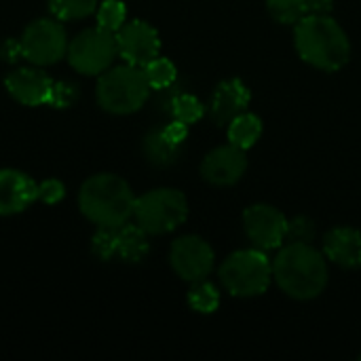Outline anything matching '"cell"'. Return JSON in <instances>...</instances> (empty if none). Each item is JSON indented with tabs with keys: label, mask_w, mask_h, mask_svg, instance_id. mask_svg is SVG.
<instances>
[{
	"label": "cell",
	"mask_w": 361,
	"mask_h": 361,
	"mask_svg": "<svg viewBox=\"0 0 361 361\" xmlns=\"http://www.w3.org/2000/svg\"><path fill=\"white\" fill-rule=\"evenodd\" d=\"M273 279L296 300H313L328 286V260L311 243H288L273 260Z\"/></svg>",
	"instance_id": "1"
},
{
	"label": "cell",
	"mask_w": 361,
	"mask_h": 361,
	"mask_svg": "<svg viewBox=\"0 0 361 361\" xmlns=\"http://www.w3.org/2000/svg\"><path fill=\"white\" fill-rule=\"evenodd\" d=\"M135 195L116 173H95L78 190V209L95 226H123L133 220Z\"/></svg>",
	"instance_id": "2"
},
{
	"label": "cell",
	"mask_w": 361,
	"mask_h": 361,
	"mask_svg": "<svg viewBox=\"0 0 361 361\" xmlns=\"http://www.w3.org/2000/svg\"><path fill=\"white\" fill-rule=\"evenodd\" d=\"M294 44L307 63L326 72L341 70L351 57L349 36L330 15H307L298 21Z\"/></svg>",
	"instance_id": "3"
},
{
	"label": "cell",
	"mask_w": 361,
	"mask_h": 361,
	"mask_svg": "<svg viewBox=\"0 0 361 361\" xmlns=\"http://www.w3.org/2000/svg\"><path fill=\"white\" fill-rule=\"evenodd\" d=\"M150 91L144 70L125 61L121 66H110L97 76L95 99L104 112L127 116L144 108Z\"/></svg>",
	"instance_id": "4"
},
{
	"label": "cell",
	"mask_w": 361,
	"mask_h": 361,
	"mask_svg": "<svg viewBox=\"0 0 361 361\" xmlns=\"http://www.w3.org/2000/svg\"><path fill=\"white\" fill-rule=\"evenodd\" d=\"M220 281L237 298L262 296L273 281V260L264 250H239L220 267Z\"/></svg>",
	"instance_id": "5"
},
{
	"label": "cell",
	"mask_w": 361,
	"mask_h": 361,
	"mask_svg": "<svg viewBox=\"0 0 361 361\" xmlns=\"http://www.w3.org/2000/svg\"><path fill=\"white\" fill-rule=\"evenodd\" d=\"M188 218V201L176 188H154L135 197L133 222L150 237L167 235L180 228Z\"/></svg>",
	"instance_id": "6"
},
{
	"label": "cell",
	"mask_w": 361,
	"mask_h": 361,
	"mask_svg": "<svg viewBox=\"0 0 361 361\" xmlns=\"http://www.w3.org/2000/svg\"><path fill=\"white\" fill-rule=\"evenodd\" d=\"M118 57L116 36L99 25L78 32L70 44L66 59L72 70L85 76H99Z\"/></svg>",
	"instance_id": "7"
},
{
	"label": "cell",
	"mask_w": 361,
	"mask_h": 361,
	"mask_svg": "<svg viewBox=\"0 0 361 361\" xmlns=\"http://www.w3.org/2000/svg\"><path fill=\"white\" fill-rule=\"evenodd\" d=\"M19 42L25 61L38 68H47L66 57L70 38L63 27V21L55 17H40L25 25L19 36Z\"/></svg>",
	"instance_id": "8"
},
{
	"label": "cell",
	"mask_w": 361,
	"mask_h": 361,
	"mask_svg": "<svg viewBox=\"0 0 361 361\" xmlns=\"http://www.w3.org/2000/svg\"><path fill=\"white\" fill-rule=\"evenodd\" d=\"M216 254L212 245L197 237V235H184L171 243L169 250V264L176 271L178 277H182L188 283H197L209 277L214 269Z\"/></svg>",
	"instance_id": "9"
},
{
	"label": "cell",
	"mask_w": 361,
	"mask_h": 361,
	"mask_svg": "<svg viewBox=\"0 0 361 361\" xmlns=\"http://www.w3.org/2000/svg\"><path fill=\"white\" fill-rule=\"evenodd\" d=\"M243 228L254 247L258 250H279L286 243L288 218L273 205L256 203L243 212Z\"/></svg>",
	"instance_id": "10"
},
{
	"label": "cell",
	"mask_w": 361,
	"mask_h": 361,
	"mask_svg": "<svg viewBox=\"0 0 361 361\" xmlns=\"http://www.w3.org/2000/svg\"><path fill=\"white\" fill-rule=\"evenodd\" d=\"M114 36L118 57L127 63L144 68L150 59L161 55V36L148 21H125V25Z\"/></svg>",
	"instance_id": "11"
},
{
	"label": "cell",
	"mask_w": 361,
	"mask_h": 361,
	"mask_svg": "<svg viewBox=\"0 0 361 361\" xmlns=\"http://www.w3.org/2000/svg\"><path fill=\"white\" fill-rule=\"evenodd\" d=\"M53 78L40 70L38 66H23L15 68L4 76V89L6 93L21 106L38 108L49 104Z\"/></svg>",
	"instance_id": "12"
},
{
	"label": "cell",
	"mask_w": 361,
	"mask_h": 361,
	"mask_svg": "<svg viewBox=\"0 0 361 361\" xmlns=\"http://www.w3.org/2000/svg\"><path fill=\"white\" fill-rule=\"evenodd\" d=\"M247 169V157L245 150L233 146L231 142L226 146L214 148L201 163V176L205 182L214 186H233L237 184Z\"/></svg>",
	"instance_id": "13"
},
{
	"label": "cell",
	"mask_w": 361,
	"mask_h": 361,
	"mask_svg": "<svg viewBox=\"0 0 361 361\" xmlns=\"http://www.w3.org/2000/svg\"><path fill=\"white\" fill-rule=\"evenodd\" d=\"M38 182L25 171L6 167L0 169V216L23 214L36 199Z\"/></svg>",
	"instance_id": "14"
},
{
	"label": "cell",
	"mask_w": 361,
	"mask_h": 361,
	"mask_svg": "<svg viewBox=\"0 0 361 361\" xmlns=\"http://www.w3.org/2000/svg\"><path fill=\"white\" fill-rule=\"evenodd\" d=\"M250 102H252V93L247 85L239 78H226L214 91L209 114L216 125H228L235 116L247 110Z\"/></svg>",
	"instance_id": "15"
},
{
	"label": "cell",
	"mask_w": 361,
	"mask_h": 361,
	"mask_svg": "<svg viewBox=\"0 0 361 361\" xmlns=\"http://www.w3.org/2000/svg\"><path fill=\"white\" fill-rule=\"evenodd\" d=\"M324 254L343 269L361 267V233L351 226H336L324 239Z\"/></svg>",
	"instance_id": "16"
},
{
	"label": "cell",
	"mask_w": 361,
	"mask_h": 361,
	"mask_svg": "<svg viewBox=\"0 0 361 361\" xmlns=\"http://www.w3.org/2000/svg\"><path fill=\"white\" fill-rule=\"evenodd\" d=\"M148 233L142 231L135 222H127L123 226H116L114 231V258L127 262V264H140L150 254Z\"/></svg>",
	"instance_id": "17"
},
{
	"label": "cell",
	"mask_w": 361,
	"mask_h": 361,
	"mask_svg": "<svg viewBox=\"0 0 361 361\" xmlns=\"http://www.w3.org/2000/svg\"><path fill=\"white\" fill-rule=\"evenodd\" d=\"M142 150H144V157L148 159V163H152L154 167H169L173 165L180 154H182V146H176L171 144L163 129H154L150 131L146 137H144V144H142Z\"/></svg>",
	"instance_id": "18"
},
{
	"label": "cell",
	"mask_w": 361,
	"mask_h": 361,
	"mask_svg": "<svg viewBox=\"0 0 361 361\" xmlns=\"http://www.w3.org/2000/svg\"><path fill=\"white\" fill-rule=\"evenodd\" d=\"M262 135V121L252 112H241L228 123V142L241 150H250Z\"/></svg>",
	"instance_id": "19"
},
{
	"label": "cell",
	"mask_w": 361,
	"mask_h": 361,
	"mask_svg": "<svg viewBox=\"0 0 361 361\" xmlns=\"http://www.w3.org/2000/svg\"><path fill=\"white\" fill-rule=\"evenodd\" d=\"M142 70L146 74V80H148L150 89H154V91H167L178 78L176 63L171 59H167V57H161V55L150 59Z\"/></svg>",
	"instance_id": "20"
},
{
	"label": "cell",
	"mask_w": 361,
	"mask_h": 361,
	"mask_svg": "<svg viewBox=\"0 0 361 361\" xmlns=\"http://www.w3.org/2000/svg\"><path fill=\"white\" fill-rule=\"evenodd\" d=\"M97 0H49V11L59 21H78L95 15Z\"/></svg>",
	"instance_id": "21"
},
{
	"label": "cell",
	"mask_w": 361,
	"mask_h": 361,
	"mask_svg": "<svg viewBox=\"0 0 361 361\" xmlns=\"http://www.w3.org/2000/svg\"><path fill=\"white\" fill-rule=\"evenodd\" d=\"M188 305L192 311L209 315V313L218 311V307H220V292L214 283H209L205 279L197 281V283H192V288L188 292Z\"/></svg>",
	"instance_id": "22"
},
{
	"label": "cell",
	"mask_w": 361,
	"mask_h": 361,
	"mask_svg": "<svg viewBox=\"0 0 361 361\" xmlns=\"http://www.w3.org/2000/svg\"><path fill=\"white\" fill-rule=\"evenodd\" d=\"M169 112L176 121H182L186 125H192L197 121L203 118L205 114V106L199 97L190 95V93H178L171 97L169 102Z\"/></svg>",
	"instance_id": "23"
},
{
	"label": "cell",
	"mask_w": 361,
	"mask_h": 361,
	"mask_svg": "<svg viewBox=\"0 0 361 361\" xmlns=\"http://www.w3.org/2000/svg\"><path fill=\"white\" fill-rule=\"evenodd\" d=\"M271 17L286 25H296L309 15L307 0H267Z\"/></svg>",
	"instance_id": "24"
},
{
	"label": "cell",
	"mask_w": 361,
	"mask_h": 361,
	"mask_svg": "<svg viewBox=\"0 0 361 361\" xmlns=\"http://www.w3.org/2000/svg\"><path fill=\"white\" fill-rule=\"evenodd\" d=\"M97 25L116 34L127 21V6L123 0H102L95 11Z\"/></svg>",
	"instance_id": "25"
},
{
	"label": "cell",
	"mask_w": 361,
	"mask_h": 361,
	"mask_svg": "<svg viewBox=\"0 0 361 361\" xmlns=\"http://www.w3.org/2000/svg\"><path fill=\"white\" fill-rule=\"evenodd\" d=\"M78 102V87L70 80H53L49 104L55 110H68Z\"/></svg>",
	"instance_id": "26"
},
{
	"label": "cell",
	"mask_w": 361,
	"mask_h": 361,
	"mask_svg": "<svg viewBox=\"0 0 361 361\" xmlns=\"http://www.w3.org/2000/svg\"><path fill=\"white\" fill-rule=\"evenodd\" d=\"M114 231L116 226H97V231L91 237V252L102 262L114 260Z\"/></svg>",
	"instance_id": "27"
},
{
	"label": "cell",
	"mask_w": 361,
	"mask_h": 361,
	"mask_svg": "<svg viewBox=\"0 0 361 361\" xmlns=\"http://www.w3.org/2000/svg\"><path fill=\"white\" fill-rule=\"evenodd\" d=\"M313 237H315V226L309 218L298 216L294 220H288L286 243H311Z\"/></svg>",
	"instance_id": "28"
},
{
	"label": "cell",
	"mask_w": 361,
	"mask_h": 361,
	"mask_svg": "<svg viewBox=\"0 0 361 361\" xmlns=\"http://www.w3.org/2000/svg\"><path fill=\"white\" fill-rule=\"evenodd\" d=\"M66 197V184L57 178H49L38 182V190H36V199L44 205H57L59 201H63Z\"/></svg>",
	"instance_id": "29"
},
{
	"label": "cell",
	"mask_w": 361,
	"mask_h": 361,
	"mask_svg": "<svg viewBox=\"0 0 361 361\" xmlns=\"http://www.w3.org/2000/svg\"><path fill=\"white\" fill-rule=\"evenodd\" d=\"M163 129V133H165V137L171 142V144H176V146H184V142H186V137H188V125L186 123H182V121H171V123H167L165 127H161Z\"/></svg>",
	"instance_id": "30"
},
{
	"label": "cell",
	"mask_w": 361,
	"mask_h": 361,
	"mask_svg": "<svg viewBox=\"0 0 361 361\" xmlns=\"http://www.w3.org/2000/svg\"><path fill=\"white\" fill-rule=\"evenodd\" d=\"M0 57L6 63H17L19 59H23V51H21V42L19 38H6L0 44Z\"/></svg>",
	"instance_id": "31"
},
{
	"label": "cell",
	"mask_w": 361,
	"mask_h": 361,
	"mask_svg": "<svg viewBox=\"0 0 361 361\" xmlns=\"http://www.w3.org/2000/svg\"><path fill=\"white\" fill-rule=\"evenodd\" d=\"M309 15H330L334 8V0H307Z\"/></svg>",
	"instance_id": "32"
},
{
	"label": "cell",
	"mask_w": 361,
	"mask_h": 361,
	"mask_svg": "<svg viewBox=\"0 0 361 361\" xmlns=\"http://www.w3.org/2000/svg\"><path fill=\"white\" fill-rule=\"evenodd\" d=\"M360 360H361V357H360Z\"/></svg>",
	"instance_id": "33"
}]
</instances>
